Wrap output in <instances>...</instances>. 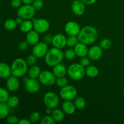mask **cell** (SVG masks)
<instances>
[{
	"mask_svg": "<svg viewBox=\"0 0 124 124\" xmlns=\"http://www.w3.org/2000/svg\"><path fill=\"white\" fill-rule=\"evenodd\" d=\"M9 97L8 91L5 88L0 87V102H7Z\"/></svg>",
	"mask_w": 124,
	"mask_h": 124,
	"instance_id": "cell-31",
	"label": "cell"
},
{
	"mask_svg": "<svg viewBox=\"0 0 124 124\" xmlns=\"http://www.w3.org/2000/svg\"><path fill=\"white\" fill-rule=\"evenodd\" d=\"M85 75L91 78H96L99 75V70L94 65H88L85 68Z\"/></svg>",
	"mask_w": 124,
	"mask_h": 124,
	"instance_id": "cell-24",
	"label": "cell"
},
{
	"mask_svg": "<svg viewBox=\"0 0 124 124\" xmlns=\"http://www.w3.org/2000/svg\"><path fill=\"white\" fill-rule=\"evenodd\" d=\"M12 75L10 66L5 62L0 63V78L7 79Z\"/></svg>",
	"mask_w": 124,
	"mask_h": 124,
	"instance_id": "cell-21",
	"label": "cell"
},
{
	"mask_svg": "<svg viewBox=\"0 0 124 124\" xmlns=\"http://www.w3.org/2000/svg\"><path fill=\"white\" fill-rule=\"evenodd\" d=\"M35 0H22V2L25 4H31Z\"/></svg>",
	"mask_w": 124,
	"mask_h": 124,
	"instance_id": "cell-47",
	"label": "cell"
},
{
	"mask_svg": "<svg viewBox=\"0 0 124 124\" xmlns=\"http://www.w3.org/2000/svg\"><path fill=\"white\" fill-rule=\"evenodd\" d=\"M10 68L12 76L21 78L24 76L27 72L28 64L24 59L16 58L12 62Z\"/></svg>",
	"mask_w": 124,
	"mask_h": 124,
	"instance_id": "cell-3",
	"label": "cell"
},
{
	"mask_svg": "<svg viewBox=\"0 0 124 124\" xmlns=\"http://www.w3.org/2000/svg\"><path fill=\"white\" fill-rule=\"evenodd\" d=\"M79 42L78 36H69L67 38V46L70 47H74Z\"/></svg>",
	"mask_w": 124,
	"mask_h": 124,
	"instance_id": "cell-30",
	"label": "cell"
},
{
	"mask_svg": "<svg viewBox=\"0 0 124 124\" xmlns=\"http://www.w3.org/2000/svg\"><path fill=\"white\" fill-rule=\"evenodd\" d=\"M44 102L46 107L54 109L59 104V98L58 94L54 92H47L44 96Z\"/></svg>",
	"mask_w": 124,
	"mask_h": 124,
	"instance_id": "cell-8",
	"label": "cell"
},
{
	"mask_svg": "<svg viewBox=\"0 0 124 124\" xmlns=\"http://www.w3.org/2000/svg\"><path fill=\"white\" fill-rule=\"evenodd\" d=\"M90 60L91 59L88 57H87V56L82 57L80 59L79 64L84 68H86L90 64Z\"/></svg>",
	"mask_w": 124,
	"mask_h": 124,
	"instance_id": "cell-40",
	"label": "cell"
},
{
	"mask_svg": "<svg viewBox=\"0 0 124 124\" xmlns=\"http://www.w3.org/2000/svg\"><path fill=\"white\" fill-rule=\"evenodd\" d=\"M102 54V48L99 46H94L88 49L87 56L92 61H98L101 58Z\"/></svg>",
	"mask_w": 124,
	"mask_h": 124,
	"instance_id": "cell-13",
	"label": "cell"
},
{
	"mask_svg": "<svg viewBox=\"0 0 124 124\" xmlns=\"http://www.w3.org/2000/svg\"><path fill=\"white\" fill-rule=\"evenodd\" d=\"M52 44L54 47L62 49L67 45V38L63 34H56L53 36Z\"/></svg>",
	"mask_w": 124,
	"mask_h": 124,
	"instance_id": "cell-14",
	"label": "cell"
},
{
	"mask_svg": "<svg viewBox=\"0 0 124 124\" xmlns=\"http://www.w3.org/2000/svg\"><path fill=\"white\" fill-rule=\"evenodd\" d=\"M78 36L79 42L88 46L94 43L97 41L98 32L94 27L87 25L81 29Z\"/></svg>",
	"mask_w": 124,
	"mask_h": 124,
	"instance_id": "cell-1",
	"label": "cell"
},
{
	"mask_svg": "<svg viewBox=\"0 0 124 124\" xmlns=\"http://www.w3.org/2000/svg\"><path fill=\"white\" fill-rule=\"evenodd\" d=\"M78 92L75 87L71 85H67L62 87L59 92V94L64 101H72L77 97Z\"/></svg>",
	"mask_w": 124,
	"mask_h": 124,
	"instance_id": "cell-5",
	"label": "cell"
},
{
	"mask_svg": "<svg viewBox=\"0 0 124 124\" xmlns=\"http://www.w3.org/2000/svg\"><path fill=\"white\" fill-rule=\"evenodd\" d=\"M99 46L102 49L108 50L110 49L112 46V42L108 38H104L99 43Z\"/></svg>",
	"mask_w": 124,
	"mask_h": 124,
	"instance_id": "cell-32",
	"label": "cell"
},
{
	"mask_svg": "<svg viewBox=\"0 0 124 124\" xmlns=\"http://www.w3.org/2000/svg\"><path fill=\"white\" fill-rule=\"evenodd\" d=\"M29 43L27 42V41H23L19 44V46H18V48L20 50L22 51H25L29 47Z\"/></svg>",
	"mask_w": 124,
	"mask_h": 124,
	"instance_id": "cell-41",
	"label": "cell"
},
{
	"mask_svg": "<svg viewBox=\"0 0 124 124\" xmlns=\"http://www.w3.org/2000/svg\"><path fill=\"white\" fill-rule=\"evenodd\" d=\"M48 51V44L45 42H38L34 45L32 49V54L36 58H42L45 57Z\"/></svg>",
	"mask_w": 124,
	"mask_h": 124,
	"instance_id": "cell-11",
	"label": "cell"
},
{
	"mask_svg": "<svg viewBox=\"0 0 124 124\" xmlns=\"http://www.w3.org/2000/svg\"><path fill=\"white\" fill-rule=\"evenodd\" d=\"M67 73L72 79L80 80L85 75V68L80 64L74 63L68 67Z\"/></svg>",
	"mask_w": 124,
	"mask_h": 124,
	"instance_id": "cell-4",
	"label": "cell"
},
{
	"mask_svg": "<svg viewBox=\"0 0 124 124\" xmlns=\"http://www.w3.org/2000/svg\"><path fill=\"white\" fill-rule=\"evenodd\" d=\"M71 1H75V0H71Z\"/></svg>",
	"mask_w": 124,
	"mask_h": 124,
	"instance_id": "cell-50",
	"label": "cell"
},
{
	"mask_svg": "<svg viewBox=\"0 0 124 124\" xmlns=\"http://www.w3.org/2000/svg\"><path fill=\"white\" fill-rule=\"evenodd\" d=\"M53 73L56 78L62 77L67 73V69L64 64L61 62L53 67Z\"/></svg>",
	"mask_w": 124,
	"mask_h": 124,
	"instance_id": "cell-20",
	"label": "cell"
},
{
	"mask_svg": "<svg viewBox=\"0 0 124 124\" xmlns=\"http://www.w3.org/2000/svg\"><path fill=\"white\" fill-rule=\"evenodd\" d=\"M31 5L36 10H39L42 8L44 6V2L42 0H35Z\"/></svg>",
	"mask_w": 124,
	"mask_h": 124,
	"instance_id": "cell-38",
	"label": "cell"
},
{
	"mask_svg": "<svg viewBox=\"0 0 124 124\" xmlns=\"http://www.w3.org/2000/svg\"><path fill=\"white\" fill-rule=\"evenodd\" d=\"M41 72V68L38 65H34L30 67L29 70V76L31 78L37 79L39 76L40 73Z\"/></svg>",
	"mask_w": 124,
	"mask_h": 124,
	"instance_id": "cell-26",
	"label": "cell"
},
{
	"mask_svg": "<svg viewBox=\"0 0 124 124\" xmlns=\"http://www.w3.org/2000/svg\"><path fill=\"white\" fill-rule=\"evenodd\" d=\"M53 36H52L51 35H47L45 36L44 37V42H46L47 44H51L52 42V41H53Z\"/></svg>",
	"mask_w": 124,
	"mask_h": 124,
	"instance_id": "cell-43",
	"label": "cell"
},
{
	"mask_svg": "<svg viewBox=\"0 0 124 124\" xmlns=\"http://www.w3.org/2000/svg\"><path fill=\"white\" fill-rule=\"evenodd\" d=\"M40 123L41 124H55L56 122L52 116L47 115L41 119Z\"/></svg>",
	"mask_w": 124,
	"mask_h": 124,
	"instance_id": "cell-35",
	"label": "cell"
},
{
	"mask_svg": "<svg viewBox=\"0 0 124 124\" xmlns=\"http://www.w3.org/2000/svg\"><path fill=\"white\" fill-rule=\"evenodd\" d=\"M74 50L76 53V56L78 57L82 58V57L86 56L88 54V48L87 47V45L79 42L74 47Z\"/></svg>",
	"mask_w": 124,
	"mask_h": 124,
	"instance_id": "cell-17",
	"label": "cell"
},
{
	"mask_svg": "<svg viewBox=\"0 0 124 124\" xmlns=\"http://www.w3.org/2000/svg\"><path fill=\"white\" fill-rule=\"evenodd\" d=\"M53 109L51 108L47 107V108H46V113L47 114V115H52V112H53Z\"/></svg>",
	"mask_w": 124,
	"mask_h": 124,
	"instance_id": "cell-46",
	"label": "cell"
},
{
	"mask_svg": "<svg viewBox=\"0 0 124 124\" xmlns=\"http://www.w3.org/2000/svg\"><path fill=\"white\" fill-rule=\"evenodd\" d=\"M35 11L36 10L31 4H25L18 8L17 14L18 16L22 18L24 20L31 19L35 16Z\"/></svg>",
	"mask_w": 124,
	"mask_h": 124,
	"instance_id": "cell-6",
	"label": "cell"
},
{
	"mask_svg": "<svg viewBox=\"0 0 124 124\" xmlns=\"http://www.w3.org/2000/svg\"><path fill=\"white\" fill-rule=\"evenodd\" d=\"M31 122L30 120H28L27 119H21L19 121L18 124H31Z\"/></svg>",
	"mask_w": 124,
	"mask_h": 124,
	"instance_id": "cell-45",
	"label": "cell"
},
{
	"mask_svg": "<svg viewBox=\"0 0 124 124\" xmlns=\"http://www.w3.org/2000/svg\"><path fill=\"white\" fill-rule=\"evenodd\" d=\"M71 10L75 15H82L84 13L85 10V4L81 0L73 1L72 4H71Z\"/></svg>",
	"mask_w": 124,
	"mask_h": 124,
	"instance_id": "cell-15",
	"label": "cell"
},
{
	"mask_svg": "<svg viewBox=\"0 0 124 124\" xmlns=\"http://www.w3.org/2000/svg\"><path fill=\"white\" fill-rule=\"evenodd\" d=\"M37 58L33 54H30L29 56L27 58L26 62L27 64H28V65H30V66H32L36 64V61H37Z\"/></svg>",
	"mask_w": 124,
	"mask_h": 124,
	"instance_id": "cell-37",
	"label": "cell"
},
{
	"mask_svg": "<svg viewBox=\"0 0 124 124\" xmlns=\"http://www.w3.org/2000/svg\"><path fill=\"white\" fill-rule=\"evenodd\" d=\"M33 27V23L30 19L23 21L19 27L21 31L23 33H28L30 30H31Z\"/></svg>",
	"mask_w": 124,
	"mask_h": 124,
	"instance_id": "cell-23",
	"label": "cell"
},
{
	"mask_svg": "<svg viewBox=\"0 0 124 124\" xmlns=\"http://www.w3.org/2000/svg\"><path fill=\"white\" fill-rule=\"evenodd\" d=\"M39 33L34 30H30L27 33L26 41L30 46H34L39 42Z\"/></svg>",
	"mask_w": 124,
	"mask_h": 124,
	"instance_id": "cell-19",
	"label": "cell"
},
{
	"mask_svg": "<svg viewBox=\"0 0 124 124\" xmlns=\"http://www.w3.org/2000/svg\"><path fill=\"white\" fill-rule=\"evenodd\" d=\"M68 83V80L65 76H62V77H59L58 78H56V80L55 84H56V85L58 87H65V85H67Z\"/></svg>",
	"mask_w": 124,
	"mask_h": 124,
	"instance_id": "cell-33",
	"label": "cell"
},
{
	"mask_svg": "<svg viewBox=\"0 0 124 124\" xmlns=\"http://www.w3.org/2000/svg\"><path fill=\"white\" fill-rule=\"evenodd\" d=\"M4 25L5 29H7V30H13L16 29L18 24L14 19H8L5 21Z\"/></svg>",
	"mask_w": 124,
	"mask_h": 124,
	"instance_id": "cell-29",
	"label": "cell"
},
{
	"mask_svg": "<svg viewBox=\"0 0 124 124\" xmlns=\"http://www.w3.org/2000/svg\"><path fill=\"white\" fill-rule=\"evenodd\" d=\"M33 29L39 33H44L48 31L50 29V23L47 19L44 18L33 19Z\"/></svg>",
	"mask_w": 124,
	"mask_h": 124,
	"instance_id": "cell-10",
	"label": "cell"
},
{
	"mask_svg": "<svg viewBox=\"0 0 124 124\" xmlns=\"http://www.w3.org/2000/svg\"><path fill=\"white\" fill-rule=\"evenodd\" d=\"M78 23L75 21H69L64 27V30L69 36H78L81 30Z\"/></svg>",
	"mask_w": 124,
	"mask_h": 124,
	"instance_id": "cell-12",
	"label": "cell"
},
{
	"mask_svg": "<svg viewBox=\"0 0 124 124\" xmlns=\"http://www.w3.org/2000/svg\"><path fill=\"white\" fill-rule=\"evenodd\" d=\"M85 4L92 5L95 3L98 0H81Z\"/></svg>",
	"mask_w": 124,
	"mask_h": 124,
	"instance_id": "cell-44",
	"label": "cell"
},
{
	"mask_svg": "<svg viewBox=\"0 0 124 124\" xmlns=\"http://www.w3.org/2000/svg\"><path fill=\"white\" fill-rule=\"evenodd\" d=\"M22 0H12L11 1V6L13 8H19L21 6Z\"/></svg>",
	"mask_w": 124,
	"mask_h": 124,
	"instance_id": "cell-42",
	"label": "cell"
},
{
	"mask_svg": "<svg viewBox=\"0 0 124 124\" xmlns=\"http://www.w3.org/2000/svg\"><path fill=\"white\" fill-rule=\"evenodd\" d=\"M19 99L16 96H11L8 98L7 101V104H8L10 108H15L17 107L19 105Z\"/></svg>",
	"mask_w": 124,
	"mask_h": 124,
	"instance_id": "cell-27",
	"label": "cell"
},
{
	"mask_svg": "<svg viewBox=\"0 0 124 124\" xmlns=\"http://www.w3.org/2000/svg\"><path fill=\"white\" fill-rule=\"evenodd\" d=\"M19 118L16 115H11L8 116L7 119V122L8 124H16L19 122Z\"/></svg>",
	"mask_w": 124,
	"mask_h": 124,
	"instance_id": "cell-39",
	"label": "cell"
},
{
	"mask_svg": "<svg viewBox=\"0 0 124 124\" xmlns=\"http://www.w3.org/2000/svg\"><path fill=\"white\" fill-rule=\"evenodd\" d=\"M38 80L39 81L40 83L44 85L52 86L55 84L56 77L54 75L53 71L44 70L40 73Z\"/></svg>",
	"mask_w": 124,
	"mask_h": 124,
	"instance_id": "cell-7",
	"label": "cell"
},
{
	"mask_svg": "<svg viewBox=\"0 0 124 124\" xmlns=\"http://www.w3.org/2000/svg\"><path fill=\"white\" fill-rule=\"evenodd\" d=\"M62 110L64 113L68 115H71L75 113L76 111V106L71 101H65L62 104Z\"/></svg>",
	"mask_w": 124,
	"mask_h": 124,
	"instance_id": "cell-18",
	"label": "cell"
},
{
	"mask_svg": "<svg viewBox=\"0 0 124 124\" xmlns=\"http://www.w3.org/2000/svg\"><path fill=\"white\" fill-rule=\"evenodd\" d=\"M40 117H41V115L38 111H34V112L31 113L30 115L29 120L31 123H35L40 119Z\"/></svg>",
	"mask_w": 124,
	"mask_h": 124,
	"instance_id": "cell-36",
	"label": "cell"
},
{
	"mask_svg": "<svg viewBox=\"0 0 124 124\" xmlns=\"http://www.w3.org/2000/svg\"><path fill=\"white\" fill-rule=\"evenodd\" d=\"M76 54L75 52V50L71 49V48L67 50L64 53V58L69 60H72L76 57Z\"/></svg>",
	"mask_w": 124,
	"mask_h": 124,
	"instance_id": "cell-34",
	"label": "cell"
},
{
	"mask_svg": "<svg viewBox=\"0 0 124 124\" xmlns=\"http://www.w3.org/2000/svg\"><path fill=\"white\" fill-rule=\"evenodd\" d=\"M123 90H124V87H123Z\"/></svg>",
	"mask_w": 124,
	"mask_h": 124,
	"instance_id": "cell-49",
	"label": "cell"
},
{
	"mask_svg": "<svg viewBox=\"0 0 124 124\" xmlns=\"http://www.w3.org/2000/svg\"><path fill=\"white\" fill-rule=\"evenodd\" d=\"M10 111V108L7 102H0V120L7 117Z\"/></svg>",
	"mask_w": 124,
	"mask_h": 124,
	"instance_id": "cell-25",
	"label": "cell"
},
{
	"mask_svg": "<svg viewBox=\"0 0 124 124\" xmlns=\"http://www.w3.org/2000/svg\"><path fill=\"white\" fill-rule=\"evenodd\" d=\"M24 81V88L27 92L30 93H36L40 90V82L37 79L25 78Z\"/></svg>",
	"mask_w": 124,
	"mask_h": 124,
	"instance_id": "cell-9",
	"label": "cell"
},
{
	"mask_svg": "<svg viewBox=\"0 0 124 124\" xmlns=\"http://www.w3.org/2000/svg\"><path fill=\"white\" fill-rule=\"evenodd\" d=\"M64 58V53L61 49L53 47L48 50L45 56V62L50 67H54L62 61Z\"/></svg>",
	"mask_w": 124,
	"mask_h": 124,
	"instance_id": "cell-2",
	"label": "cell"
},
{
	"mask_svg": "<svg viewBox=\"0 0 124 124\" xmlns=\"http://www.w3.org/2000/svg\"><path fill=\"white\" fill-rule=\"evenodd\" d=\"M52 116L56 122H61L64 119L65 115L62 110L58 108L53 109Z\"/></svg>",
	"mask_w": 124,
	"mask_h": 124,
	"instance_id": "cell-22",
	"label": "cell"
},
{
	"mask_svg": "<svg viewBox=\"0 0 124 124\" xmlns=\"http://www.w3.org/2000/svg\"><path fill=\"white\" fill-rule=\"evenodd\" d=\"M74 100H75L74 104H75L76 108L79 109V110H82V109H84L85 107L86 101L84 98L81 96H78L76 97Z\"/></svg>",
	"mask_w": 124,
	"mask_h": 124,
	"instance_id": "cell-28",
	"label": "cell"
},
{
	"mask_svg": "<svg viewBox=\"0 0 124 124\" xmlns=\"http://www.w3.org/2000/svg\"><path fill=\"white\" fill-rule=\"evenodd\" d=\"M19 85L20 83L18 80V78L12 75V76H10L7 78L6 82V87L8 90L10 92H16L19 88Z\"/></svg>",
	"mask_w": 124,
	"mask_h": 124,
	"instance_id": "cell-16",
	"label": "cell"
},
{
	"mask_svg": "<svg viewBox=\"0 0 124 124\" xmlns=\"http://www.w3.org/2000/svg\"><path fill=\"white\" fill-rule=\"evenodd\" d=\"M23 20H24V19H23V18H21V17H19V16H18V18H17L16 19H15L16 23H17V24H19V25H20V24L23 23Z\"/></svg>",
	"mask_w": 124,
	"mask_h": 124,
	"instance_id": "cell-48",
	"label": "cell"
}]
</instances>
